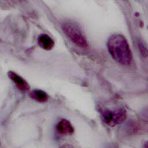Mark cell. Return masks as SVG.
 I'll list each match as a JSON object with an SVG mask.
<instances>
[{
  "label": "cell",
  "mask_w": 148,
  "mask_h": 148,
  "mask_svg": "<svg viewBox=\"0 0 148 148\" xmlns=\"http://www.w3.org/2000/svg\"><path fill=\"white\" fill-rule=\"evenodd\" d=\"M109 51L117 62L123 65L130 64L132 55L125 38L120 34L112 35L107 43Z\"/></svg>",
  "instance_id": "obj_1"
},
{
  "label": "cell",
  "mask_w": 148,
  "mask_h": 148,
  "mask_svg": "<svg viewBox=\"0 0 148 148\" xmlns=\"http://www.w3.org/2000/svg\"><path fill=\"white\" fill-rule=\"evenodd\" d=\"M62 29L67 37L76 46L82 48L87 47V40L76 24L70 22L65 23L62 25Z\"/></svg>",
  "instance_id": "obj_2"
},
{
  "label": "cell",
  "mask_w": 148,
  "mask_h": 148,
  "mask_svg": "<svg viewBox=\"0 0 148 148\" xmlns=\"http://www.w3.org/2000/svg\"><path fill=\"white\" fill-rule=\"evenodd\" d=\"M126 117V110L124 108L104 109L101 112L102 121L105 124L109 127H113L123 123Z\"/></svg>",
  "instance_id": "obj_3"
},
{
  "label": "cell",
  "mask_w": 148,
  "mask_h": 148,
  "mask_svg": "<svg viewBox=\"0 0 148 148\" xmlns=\"http://www.w3.org/2000/svg\"><path fill=\"white\" fill-rule=\"evenodd\" d=\"M8 77L13 81L16 87L22 91H27L29 89V86L28 83L24 80L21 76L16 73V72L10 71L8 73Z\"/></svg>",
  "instance_id": "obj_4"
},
{
  "label": "cell",
  "mask_w": 148,
  "mask_h": 148,
  "mask_svg": "<svg viewBox=\"0 0 148 148\" xmlns=\"http://www.w3.org/2000/svg\"><path fill=\"white\" fill-rule=\"evenodd\" d=\"M57 131L61 135H71L73 133L74 128L71 123L66 119H61L56 125Z\"/></svg>",
  "instance_id": "obj_5"
},
{
  "label": "cell",
  "mask_w": 148,
  "mask_h": 148,
  "mask_svg": "<svg viewBox=\"0 0 148 148\" xmlns=\"http://www.w3.org/2000/svg\"><path fill=\"white\" fill-rule=\"evenodd\" d=\"M38 42L40 47L46 50H51L54 45L53 39L50 36L45 34H40L39 36Z\"/></svg>",
  "instance_id": "obj_6"
},
{
  "label": "cell",
  "mask_w": 148,
  "mask_h": 148,
  "mask_svg": "<svg viewBox=\"0 0 148 148\" xmlns=\"http://www.w3.org/2000/svg\"><path fill=\"white\" fill-rule=\"evenodd\" d=\"M30 97L39 102H45L49 99L48 94L44 91L39 89H34L29 93Z\"/></svg>",
  "instance_id": "obj_7"
},
{
  "label": "cell",
  "mask_w": 148,
  "mask_h": 148,
  "mask_svg": "<svg viewBox=\"0 0 148 148\" xmlns=\"http://www.w3.org/2000/svg\"><path fill=\"white\" fill-rule=\"evenodd\" d=\"M138 46H139V49L140 50V52L141 53L143 57H146L147 56V49H146V47L145 46V45H144V43L140 42L138 43Z\"/></svg>",
  "instance_id": "obj_8"
},
{
  "label": "cell",
  "mask_w": 148,
  "mask_h": 148,
  "mask_svg": "<svg viewBox=\"0 0 148 148\" xmlns=\"http://www.w3.org/2000/svg\"><path fill=\"white\" fill-rule=\"evenodd\" d=\"M60 148H74V147L71 145L66 143V144H64V145H62L61 146H60Z\"/></svg>",
  "instance_id": "obj_9"
},
{
  "label": "cell",
  "mask_w": 148,
  "mask_h": 148,
  "mask_svg": "<svg viewBox=\"0 0 148 148\" xmlns=\"http://www.w3.org/2000/svg\"><path fill=\"white\" fill-rule=\"evenodd\" d=\"M0 146H1V143H0Z\"/></svg>",
  "instance_id": "obj_10"
}]
</instances>
